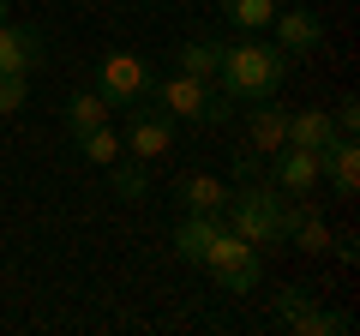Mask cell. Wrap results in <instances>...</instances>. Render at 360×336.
<instances>
[{
	"instance_id": "cell-12",
	"label": "cell",
	"mask_w": 360,
	"mask_h": 336,
	"mask_svg": "<svg viewBox=\"0 0 360 336\" xmlns=\"http://www.w3.org/2000/svg\"><path fill=\"white\" fill-rule=\"evenodd\" d=\"M246 138H252L258 156H270V150H283V144H288V115L276 108V96H270V103H252V115H246Z\"/></svg>"
},
{
	"instance_id": "cell-7",
	"label": "cell",
	"mask_w": 360,
	"mask_h": 336,
	"mask_svg": "<svg viewBox=\"0 0 360 336\" xmlns=\"http://www.w3.org/2000/svg\"><path fill=\"white\" fill-rule=\"evenodd\" d=\"M324 181V156L319 150H300V144H283V150H270V186L283 198H312Z\"/></svg>"
},
{
	"instance_id": "cell-24",
	"label": "cell",
	"mask_w": 360,
	"mask_h": 336,
	"mask_svg": "<svg viewBox=\"0 0 360 336\" xmlns=\"http://www.w3.org/2000/svg\"><path fill=\"white\" fill-rule=\"evenodd\" d=\"M330 246H336V259H342V264H354V259H360V240H354V234H342V240L330 234Z\"/></svg>"
},
{
	"instance_id": "cell-22",
	"label": "cell",
	"mask_w": 360,
	"mask_h": 336,
	"mask_svg": "<svg viewBox=\"0 0 360 336\" xmlns=\"http://www.w3.org/2000/svg\"><path fill=\"white\" fill-rule=\"evenodd\" d=\"M30 103V72H0V115H18Z\"/></svg>"
},
{
	"instance_id": "cell-5",
	"label": "cell",
	"mask_w": 360,
	"mask_h": 336,
	"mask_svg": "<svg viewBox=\"0 0 360 336\" xmlns=\"http://www.w3.org/2000/svg\"><path fill=\"white\" fill-rule=\"evenodd\" d=\"M150 66H144V54H103V66H96V96H103L108 108H132L150 96Z\"/></svg>"
},
{
	"instance_id": "cell-18",
	"label": "cell",
	"mask_w": 360,
	"mask_h": 336,
	"mask_svg": "<svg viewBox=\"0 0 360 336\" xmlns=\"http://www.w3.org/2000/svg\"><path fill=\"white\" fill-rule=\"evenodd\" d=\"M222 13H229V25H240V30H270L276 0H222Z\"/></svg>"
},
{
	"instance_id": "cell-19",
	"label": "cell",
	"mask_w": 360,
	"mask_h": 336,
	"mask_svg": "<svg viewBox=\"0 0 360 336\" xmlns=\"http://www.w3.org/2000/svg\"><path fill=\"white\" fill-rule=\"evenodd\" d=\"M217 60H222V42H180V72H193V78H217Z\"/></svg>"
},
{
	"instance_id": "cell-23",
	"label": "cell",
	"mask_w": 360,
	"mask_h": 336,
	"mask_svg": "<svg viewBox=\"0 0 360 336\" xmlns=\"http://www.w3.org/2000/svg\"><path fill=\"white\" fill-rule=\"evenodd\" d=\"M330 120H336V132H342V138H354V127H360V103H354V96H342Z\"/></svg>"
},
{
	"instance_id": "cell-3",
	"label": "cell",
	"mask_w": 360,
	"mask_h": 336,
	"mask_svg": "<svg viewBox=\"0 0 360 336\" xmlns=\"http://www.w3.org/2000/svg\"><path fill=\"white\" fill-rule=\"evenodd\" d=\"M150 96L168 120H198V127H222L229 120V96L210 78H193V72H174L162 84H150Z\"/></svg>"
},
{
	"instance_id": "cell-21",
	"label": "cell",
	"mask_w": 360,
	"mask_h": 336,
	"mask_svg": "<svg viewBox=\"0 0 360 336\" xmlns=\"http://www.w3.org/2000/svg\"><path fill=\"white\" fill-rule=\"evenodd\" d=\"M78 150H84V162H115L120 156V132L115 127H90V132H78Z\"/></svg>"
},
{
	"instance_id": "cell-17",
	"label": "cell",
	"mask_w": 360,
	"mask_h": 336,
	"mask_svg": "<svg viewBox=\"0 0 360 336\" xmlns=\"http://www.w3.org/2000/svg\"><path fill=\"white\" fill-rule=\"evenodd\" d=\"M66 127H72V138H78V132H90V127H108V103L96 91H78L72 103H66Z\"/></svg>"
},
{
	"instance_id": "cell-25",
	"label": "cell",
	"mask_w": 360,
	"mask_h": 336,
	"mask_svg": "<svg viewBox=\"0 0 360 336\" xmlns=\"http://www.w3.org/2000/svg\"><path fill=\"white\" fill-rule=\"evenodd\" d=\"M0 18H6V0H0Z\"/></svg>"
},
{
	"instance_id": "cell-2",
	"label": "cell",
	"mask_w": 360,
	"mask_h": 336,
	"mask_svg": "<svg viewBox=\"0 0 360 336\" xmlns=\"http://www.w3.org/2000/svg\"><path fill=\"white\" fill-rule=\"evenodd\" d=\"M222 222H229L240 240H252V246H283L288 205L276 198V186H240V193H229V205H222Z\"/></svg>"
},
{
	"instance_id": "cell-20",
	"label": "cell",
	"mask_w": 360,
	"mask_h": 336,
	"mask_svg": "<svg viewBox=\"0 0 360 336\" xmlns=\"http://www.w3.org/2000/svg\"><path fill=\"white\" fill-rule=\"evenodd\" d=\"M108 168H115V174H108L115 198H144V193H150V174H144V162H139V156H132V162H120V156H115Z\"/></svg>"
},
{
	"instance_id": "cell-15",
	"label": "cell",
	"mask_w": 360,
	"mask_h": 336,
	"mask_svg": "<svg viewBox=\"0 0 360 336\" xmlns=\"http://www.w3.org/2000/svg\"><path fill=\"white\" fill-rule=\"evenodd\" d=\"M324 174H330V186L342 198H354L360 193V144L354 138H336L330 150H324Z\"/></svg>"
},
{
	"instance_id": "cell-13",
	"label": "cell",
	"mask_w": 360,
	"mask_h": 336,
	"mask_svg": "<svg viewBox=\"0 0 360 336\" xmlns=\"http://www.w3.org/2000/svg\"><path fill=\"white\" fill-rule=\"evenodd\" d=\"M283 240L300 246V252H324V246H330V222H324L319 210L307 205V198H295V205H288V228H283Z\"/></svg>"
},
{
	"instance_id": "cell-8",
	"label": "cell",
	"mask_w": 360,
	"mask_h": 336,
	"mask_svg": "<svg viewBox=\"0 0 360 336\" xmlns=\"http://www.w3.org/2000/svg\"><path fill=\"white\" fill-rule=\"evenodd\" d=\"M120 150H132L139 162L168 156L174 150V120H168L156 103H132V120H127V132H120Z\"/></svg>"
},
{
	"instance_id": "cell-10",
	"label": "cell",
	"mask_w": 360,
	"mask_h": 336,
	"mask_svg": "<svg viewBox=\"0 0 360 336\" xmlns=\"http://www.w3.org/2000/svg\"><path fill=\"white\" fill-rule=\"evenodd\" d=\"M42 30L37 25H13V18H0V72H37L42 66Z\"/></svg>"
},
{
	"instance_id": "cell-14",
	"label": "cell",
	"mask_w": 360,
	"mask_h": 336,
	"mask_svg": "<svg viewBox=\"0 0 360 336\" xmlns=\"http://www.w3.org/2000/svg\"><path fill=\"white\" fill-rule=\"evenodd\" d=\"M342 138L336 132V120L324 115V108H300V115H288V144H300V150H330V144Z\"/></svg>"
},
{
	"instance_id": "cell-1",
	"label": "cell",
	"mask_w": 360,
	"mask_h": 336,
	"mask_svg": "<svg viewBox=\"0 0 360 336\" xmlns=\"http://www.w3.org/2000/svg\"><path fill=\"white\" fill-rule=\"evenodd\" d=\"M283 78H288V54L276 42H258V37L222 49V60H217V91L229 103H270L283 91Z\"/></svg>"
},
{
	"instance_id": "cell-9",
	"label": "cell",
	"mask_w": 360,
	"mask_h": 336,
	"mask_svg": "<svg viewBox=\"0 0 360 336\" xmlns=\"http://www.w3.org/2000/svg\"><path fill=\"white\" fill-rule=\"evenodd\" d=\"M270 25H276V49H283L288 60H295V54H319V49H324V18L307 13V6H288V13H276Z\"/></svg>"
},
{
	"instance_id": "cell-4",
	"label": "cell",
	"mask_w": 360,
	"mask_h": 336,
	"mask_svg": "<svg viewBox=\"0 0 360 336\" xmlns=\"http://www.w3.org/2000/svg\"><path fill=\"white\" fill-rule=\"evenodd\" d=\"M205 271L217 276L229 295H252L258 276H264V264H258V246H252V240H240V234L222 222V234L210 240V252H205Z\"/></svg>"
},
{
	"instance_id": "cell-6",
	"label": "cell",
	"mask_w": 360,
	"mask_h": 336,
	"mask_svg": "<svg viewBox=\"0 0 360 336\" xmlns=\"http://www.w3.org/2000/svg\"><path fill=\"white\" fill-rule=\"evenodd\" d=\"M276 318L288 324V330H300V336H336V330H348V312H324L319 306V295H312V288H283V295H276Z\"/></svg>"
},
{
	"instance_id": "cell-16",
	"label": "cell",
	"mask_w": 360,
	"mask_h": 336,
	"mask_svg": "<svg viewBox=\"0 0 360 336\" xmlns=\"http://www.w3.org/2000/svg\"><path fill=\"white\" fill-rule=\"evenodd\" d=\"M174 193H180V205H186V210H222V205H229V186H222L217 174H186Z\"/></svg>"
},
{
	"instance_id": "cell-11",
	"label": "cell",
	"mask_w": 360,
	"mask_h": 336,
	"mask_svg": "<svg viewBox=\"0 0 360 336\" xmlns=\"http://www.w3.org/2000/svg\"><path fill=\"white\" fill-rule=\"evenodd\" d=\"M222 234V210H186L180 217V228H174V252H180V264H205V252H210V240Z\"/></svg>"
}]
</instances>
